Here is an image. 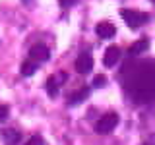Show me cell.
I'll use <instances>...</instances> for the list:
<instances>
[{"label": "cell", "mask_w": 155, "mask_h": 145, "mask_svg": "<svg viewBox=\"0 0 155 145\" xmlns=\"http://www.w3.org/2000/svg\"><path fill=\"white\" fill-rule=\"evenodd\" d=\"M120 77L124 89L136 103H151L155 99V62H130Z\"/></svg>", "instance_id": "6da1fadb"}, {"label": "cell", "mask_w": 155, "mask_h": 145, "mask_svg": "<svg viewBox=\"0 0 155 145\" xmlns=\"http://www.w3.org/2000/svg\"><path fill=\"white\" fill-rule=\"evenodd\" d=\"M120 16H122V19L126 21V25L128 27H142L145 25V23L149 21V14L145 12H140V10H130V8H122L120 10Z\"/></svg>", "instance_id": "7a4b0ae2"}, {"label": "cell", "mask_w": 155, "mask_h": 145, "mask_svg": "<svg viewBox=\"0 0 155 145\" xmlns=\"http://www.w3.org/2000/svg\"><path fill=\"white\" fill-rule=\"evenodd\" d=\"M116 126H118V114L109 112V114L101 116V118L97 120L95 132H97V134H110V132L116 128Z\"/></svg>", "instance_id": "3957f363"}, {"label": "cell", "mask_w": 155, "mask_h": 145, "mask_svg": "<svg viewBox=\"0 0 155 145\" xmlns=\"http://www.w3.org/2000/svg\"><path fill=\"white\" fill-rule=\"evenodd\" d=\"M93 70V56L89 52H81L80 56L76 58V72L78 74H89Z\"/></svg>", "instance_id": "277c9868"}, {"label": "cell", "mask_w": 155, "mask_h": 145, "mask_svg": "<svg viewBox=\"0 0 155 145\" xmlns=\"http://www.w3.org/2000/svg\"><path fill=\"white\" fill-rule=\"evenodd\" d=\"M29 56L35 62H45V60L51 58V50H48V47H45V45H33L31 50H29Z\"/></svg>", "instance_id": "5b68a950"}, {"label": "cell", "mask_w": 155, "mask_h": 145, "mask_svg": "<svg viewBox=\"0 0 155 145\" xmlns=\"http://www.w3.org/2000/svg\"><path fill=\"white\" fill-rule=\"evenodd\" d=\"M120 56H122V52H120L118 47H109V48H107V52H105V56H103V64L107 68H113L116 62L120 60Z\"/></svg>", "instance_id": "8992f818"}, {"label": "cell", "mask_w": 155, "mask_h": 145, "mask_svg": "<svg viewBox=\"0 0 155 145\" xmlns=\"http://www.w3.org/2000/svg\"><path fill=\"white\" fill-rule=\"evenodd\" d=\"M95 33L101 39H113L116 35V27L113 25V23H109V21H101V23H97Z\"/></svg>", "instance_id": "52a82bcc"}, {"label": "cell", "mask_w": 155, "mask_h": 145, "mask_svg": "<svg viewBox=\"0 0 155 145\" xmlns=\"http://www.w3.org/2000/svg\"><path fill=\"white\" fill-rule=\"evenodd\" d=\"M89 91H91L89 87H81L80 91H76V93L70 95V101H68V103H70V105H80V103H84L87 97H89Z\"/></svg>", "instance_id": "ba28073f"}, {"label": "cell", "mask_w": 155, "mask_h": 145, "mask_svg": "<svg viewBox=\"0 0 155 145\" xmlns=\"http://www.w3.org/2000/svg\"><path fill=\"white\" fill-rule=\"evenodd\" d=\"M19 139H21V134L18 130H10V128L4 130V141H6V145H16V143H19Z\"/></svg>", "instance_id": "9c48e42d"}, {"label": "cell", "mask_w": 155, "mask_h": 145, "mask_svg": "<svg viewBox=\"0 0 155 145\" xmlns=\"http://www.w3.org/2000/svg\"><path fill=\"white\" fill-rule=\"evenodd\" d=\"M147 48H149V41L147 39H142V41L134 43V45L130 47V56H138V54H142V52H145Z\"/></svg>", "instance_id": "30bf717a"}, {"label": "cell", "mask_w": 155, "mask_h": 145, "mask_svg": "<svg viewBox=\"0 0 155 145\" xmlns=\"http://www.w3.org/2000/svg\"><path fill=\"white\" fill-rule=\"evenodd\" d=\"M35 72H37V62L35 60H27V62H23V64H21V74L23 76H33V74H35Z\"/></svg>", "instance_id": "8fae6325"}, {"label": "cell", "mask_w": 155, "mask_h": 145, "mask_svg": "<svg viewBox=\"0 0 155 145\" xmlns=\"http://www.w3.org/2000/svg\"><path fill=\"white\" fill-rule=\"evenodd\" d=\"M47 91H48V93H51L52 97H54L56 93H58V81H56V77H51V79H48L47 81Z\"/></svg>", "instance_id": "7c38bea8"}, {"label": "cell", "mask_w": 155, "mask_h": 145, "mask_svg": "<svg viewBox=\"0 0 155 145\" xmlns=\"http://www.w3.org/2000/svg\"><path fill=\"white\" fill-rule=\"evenodd\" d=\"M10 112V108H8V106L6 105H2V106H0V122H4V120H8V114Z\"/></svg>", "instance_id": "4fadbf2b"}, {"label": "cell", "mask_w": 155, "mask_h": 145, "mask_svg": "<svg viewBox=\"0 0 155 145\" xmlns=\"http://www.w3.org/2000/svg\"><path fill=\"white\" fill-rule=\"evenodd\" d=\"M23 145H43V139L39 137V135H35V137H31L27 143H23Z\"/></svg>", "instance_id": "5bb4252c"}, {"label": "cell", "mask_w": 155, "mask_h": 145, "mask_svg": "<svg viewBox=\"0 0 155 145\" xmlns=\"http://www.w3.org/2000/svg\"><path fill=\"white\" fill-rule=\"evenodd\" d=\"M105 85V77L103 76H97L95 81H93V87H103Z\"/></svg>", "instance_id": "9a60e30c"}, {"label": "cell", "mask_w": 155, "mask_h": 145, "mask_svg": "<svg viewBox=\"0 0 155 145\" xmlns=\"http://www.w3.org/2000/svg\"><path fill=\"white\" fill-rule=\"evenodd\" d=\"M58 2L62 4V6H66V8H70V6H74V4L78 2V0H58Z\"/></svg>", "instance_id": "2e32d148"}, {"label": "cell", "mask_w": 155, "mask_h": 145, "mask_svg": "<svg viewBox=\"0 0 155 145\" xmlns=\"http://www.w3.org/2000/svg\"><path fill=\"white\" fill-rule=\"evenodd\" d=\"M151 2H155V0H151Z\"/></svg>", "instance_id": "e0dca14e"}, {"label": "cell", "mask_w": 155, "mask_h": 145, "mask_svg": "<svg viewBox=\"0 0 155 145\" xmlns=\"http://www.w3.org/2000/svg\"><path fill=\"white\" fill-rule=\"evenodd\" d=\"M145 145H149V143H145Z\"/></svg>", "instance_id": "ac0fdd59"}]
</instances>
